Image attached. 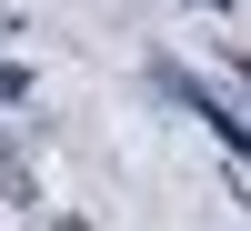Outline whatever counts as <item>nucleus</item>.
I'll return each mask as SVG.
<instances>
[{"instance_id":"20e7f679","label":"nucleus","mask_w":251,"mask_h":231,"mask_svg":"<svg viewBox=\"0 0 251 231\" xmlns=\"http://www.w3.org/2000/svg\"><path fill=\"white\" fill-rule=\"evenodd\" d=\"M0 30H10V10H0Z\"/></svg>"},{"instance_id":"7ed1b4c3","label":"nucleus","mask_w":251,"mask_h":231,"mask_svg":"<svg viewBox=\"0 0 251 231\" xmlns=\"http://www.w3.org/2000/svg\"><path fill=\"white\" fill-rule=\"evenodd\" d=\"M201 10H231V0H201Z\"/></svg>"},{"instance_id":"f257e3e1","label":"nucleus","mask_w":251,"mask_h":231,"mask_svg":"<svg viewBox=\"0 0 251 231\" xmlns=\"http://www.w3.org/2000/svg\"><path fill=\"white\" fill-rule=\"evenodd\" d=\"M151 91L161 101H181V111H201V121H211V141H221V151H251V121H241V101L231 91H211V80H191V71H171V60H161V71H151Z\"/></svg>"},{"instance_id":"f03ea898","label":"nucleus","mask_w":251,"mask_h":231,"mask_svg":"<svg viewBox=\"0 0 251 231\" xmlns=\"http://www.w3.org/2000/svg\"><path fill=\"white\" fill-rule=\"evenodd\" d=\"M0 101H30V71L20 60H0Z\"/></svg>"}]
</instances>
